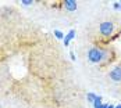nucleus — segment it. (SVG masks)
Segmentation results:
<instances>
[{"label": "nucleus", "mask_w": 121, "mask_h": 108, "mask_svg": "<svg viewBox=\"0 0 121 108\" xmlns=\"http://www.w3.org/2000/svg\"><path fill=\"white\" fill-rule=\"evenodd\" d=\"M107 108H114V107H113V105H109V107H107Z\"/></svg>", "instance_id": "14"}, {"label": "nucleus", "mask_w": 121, "mask_h": 108, "mask_svg": "<svg viewBox=\"0 0 121 108\" xmlns=\"http://www.w3.org/2000/svg\"><path fill=\"white\" fill-rule=\"evenodd\" d=\"M54 35H56L57 39H63V33H61L60 31H54Z\"/></svg>", "instance_id": "8"}, {"label": "nucleus", "mask_w": 121, "mask_h": 108, "mask_svg": "<svg viewBox=\"0 0 121 108\" xmlns=\"http://www.w3.org/2000/svg\"><path fill=\"white\" fill-rule=\"evenodd\" d=\"M74 36H75V32H74V31H70V33H68V35L65 36V39H64V44H65V46H68L70 40L73 39Z\"/></svg>", "instance_id": "5"}, {"label": "nucleus", "mask_w": 121, "mask_h": 108, "mask_svg": "<svg viewBox=\"0 0 121 108\" xmlns=\"http://www.w3.org/2000/svg\"><path fill=\"white\" fill-rule=\"evenodd\" d=\"M107 107H109V105H106V104H102L99 108H107Z\"/></svg>", "instance_id": "12"}, {"label": "nucleus", "mask_w": 121, "mask_h": 108, "mask_svg": "<svg viewBox=\"0 0 121 108\" xmlns=\"http://www.w3.org/2000/svg\"><path fill=\"white\" fill-rule=\"evenodd\" d=\"M103 56H104L103 50H100V48H97V47L91 48L89 53H88V57H89V60L92 61V62H100V61L103 60Z\"/></svg>", "instance_id": "1"}, {"label": "nucleus", "mask_w": 121, "mask_h": 108, "mask_svg": "<svg viewBox=\"0 0 121 108\" xmlns=\"http://www.w3.org/2000/svg\"><path fill=\"white\" fill-rule=\"evenodd\" d=\"M113 32V24L111 22H102L100 24V33L104 36H110Z\"/></svg>", "instance_id": "2"}, {"label": "nucleus", "mask_w": 121, "mask_h": 108, "mask_svg": "<svg viewBox=\"0 0 121 108\" xmlns=\"http://www.w3.org/2000/svg\"><path fill=\"white\" fill-rule=\"evenodd\" d=\"M70 57H71V60H75V56H74V53H70Z\"/></svg>", "instance_id": "11"}, {"label": "nucleus", "mask_w": 121, "mask_h": 108, "mask_svg": "<svg viewBox=\"0 0 121 108\" xmlns=\"http://www.w3.org/2000/svg\"><path fill=\"white\" fill-rule=\"evenodd\" d=\"M110 78L113 80H116V82H120L121 80V67H117V68H114L113 71L110 72Z\"/></svg>", "instance_id": "3"}, {"label": "nucleus", "mask_w": 121, "mask_h": 108, "mask_svg": "<svg viewBox=\"0 0 121 108\" xmlns=\"http://www.w3.org/2000/svg\"><path fill=\"white\" fill-rule=\"evenodd\" d=\"M96 97H97V96H95L93 93H89V94H88V100H89L91 103H95V100H96Z\"/></svg>", "instance_id": "7"}, {"label": "nucleus", "mask_w": 121, "mask_h": 108, "mask_svg": "<svg viewBox=\"0 0 121 108\" xmlns=\"http://www.w3.org/2000/svg\"><path fill=\"white\" fill-rule=\"evenodd\" d=\"M22 4H25V6H29V4H32V1H31V0H24V1H22Z\"/></svg>", "instance_id": "9"}, {"label": "nucleus", "mask_w": 121, "mask_h": 108, "mask_svg": "<svg viewBox=\"0 0 121 108\" xmlns=\"http://www.w3.org/2000/svg\"><path fill=\"white\" fill-rule=\"evenodd\" d=\"M65 7L70 11H75L77 10V1H74V0H65Z\"/></svg>", "instance_id": "4"}, {"label": "nucleus", "mask_w": 121, "mask_h": 108, "mask_svg": "<svg viewBox=\"0 0 121 108\" xmlns=\"http://www.w3.org/2000/svg\"><path fill=\"white\" fill-rule=\"evenodd\" d=\"M114 108H121V104H118V105H117V107H114Z\"/></svg>", "instance_id": "13"}, {"label": "nucleus", "mask_w": 121, "mask_h": 108, "mask_svg": "<svg viewBox=\"0 0 121 108\" xmlns=\"http://www.w3.org/2000/svg\"><path fill=\"white\" fill-rule=\"evenodd\" d=\"M93 105H95V108H99L100 105H102V97H100V96H99V97H96V100H95Z\"/></svg>", "instance_id": "6"}, {"label": "nucleus", "mask_w": 121, "mask_h": 108, "mask_svg": "<svg viewBox=\"0 0 121 108\" xmlns=\"http://www.w3.org/2000/svg\"><path fill=\"white\" fill-rule=\"evenodd\" d=\"M120 7H121V6H120V3H114V8H117V10H118Z\"/></svg>", "instance_id": "10"}, {"label": "nucleus", "mask_w": 121, "mask_h": 108, "mask_svg": "<svg viewBox=\"0 0 121 108\" xmlns=\"http://www.w3.org/2000/svg\"><path fill=\"white\" fill-rule=\"evenodd\" d=\"M0 108H1V107H0Z\"/></svg>", "instance_id": "15"}]
</instances>
